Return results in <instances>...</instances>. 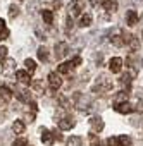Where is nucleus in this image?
<instances>
[{
  "mask_svg": "<svg viewBox=\"0 0 143 146\" xmlns=\"http://www.w3.org/2000/svg\"><path fill=\"white\" fill-rule=\"evenodd\" d=\"M110 90H112V79H109V76H105V74L98 76L95 84H93V88H92L93 93H100V95H105Z\"/></svg>",
  "mask_w": 143,
  "mask_h": 146,
  "instance_id": "obj_1",
  "label": "nucleus"
},
{
  "mask_svg": "<svg viewBox=\"0 0 143 146\" xmlns=\"http://www.w3.org/2000/svg\"><path fill=\"white\" fill-rule=\"evenodd\" d=\"M109 143L114 146H133L131 137L128 136H116V137H109Z\"/></svg>",
  "mask_w": 143,
  "mask_h": 146,
  "instance_id": "obj_2",
  "label": "nucleus"
},
{
  "mask_svg": "<svg viewBox=\"0 0 143 146\" xmlns=\"http://www.w3.org/2000/svg\"><path fill=\"white\" fill-rule=\"evenodd\" d=\"M85 5H86L85 0H74V2L71 4V7H69L71 16H80V14L85 11Z\"/></svg>",
  "mask_w": 143,
  "mask_h": 146,
  "instance_id": "obj_3",
  "label": "nucleus"
},
{
  "mask_svg": "<svg viewBox=\"0 0 143 146\" xmlns=\"http://www.w3.org/2000/svg\"><path fill=\"white\" fill-rule=\"evenodd\" d=\"M67 53H69V45H67L65 41L55 43V57H57V60L64 58V57H65Z\"/></svg>",
  "mask_w": 143,
  "mask_h": 146,
  "instance_id": "obj_4",
  "label": "nucleus"
},
{
  "mask_svg": "<svg viewBox=\"0 0 143 146\" xmlns=\"http://www.w3.org/2000/svg\"><path fill=\"white\" fill-rule=\"evenodd\" d=\"M73 102H74V105H76L80 110H85V108H86V105L90 103V102H88V98H86L85 95H81V93H74V95H73Z\"/></svg>",
  "mask_w": 143,
  "mask_h": 146,
  "instance_id": "obj_5",
  "label": "nucleus"
},
{
  "mask_svg": "<svg viewBox=\"0 0 143 146\" xmlns=\"http://www.w3.org/2000/svg\"><path fill=\"white\" fill-rule=\"evenodd\" d=\"M48 84H50V90L52 91H57L60 88L62 81H60V76L57 74V72H50V74H48Z\"/></svg>",
  "mask_w": 143,
  "mask_h": 146,
  "instance_id": "obj_6",
  "label": "nucleus"
},
{
  "mask_svg": "<svg viewBox=\"0 0 143 146\" xmlns=\"http://www.w3.org/2000/svg\"><path fill=\"white\" fill-rule=\"evenodd\" d=\"M74 120L71 119L69 115H64V117H60L59 119V129H62V131H67V129H73L74 127Z\"/></svg>",
  "mask_w": 143,
  "mask_h": 146,
  "instance_id": "obj_7",
  "label": "nucleus"
},
{
  "mask_svg": "<svg viewBox=\"0 0 143 146\" xmlns=\"http://www.w3.org/2000/svg\"><path fill=\"white\" fill-rule=\"evenodd\" d=\"M11 98H12V91L9 88H5V86L0 88V105H2V107L7 105L11 102Z\"/></svg>",
  "mask_w": 143,
  "mask_h": 146,
  "instance_id": "obj_8",
  "label": "nucleus"
},
{
  "mask_svg": "<svg viewBox=\"0 0 143 146\" xmlns=\"http://www.w3.org/2000/svg\"><path fill=\"white\" fill-rule=\"evenodd\" d=\"M16 96H17L21 102H24V103H29V102H31V95H29V91H28L26 88H23V86L16 88Z\"/></svg>",
  "mask_w": 143,
  "mask_h": 146,
  "instance_id": "obj_9",
  "label": "nucleus"
},
{
  "mask_svg": "<svg viewBox=\"0 0 143 146\" xmlns=\"http://www.w3.org/2000/svg\"><path fill=\"white\" fill-rule=\"evenodd\" d=\"M114 110L119 112V113H131L134 110V107L131 103H128V102H122V103H116L114 105Z\"/></svg>",
  "mask_w": 143,
  "mask_h": 146,
  "instance_id": "obj_10",
  "label": "nucleus"
},
{
  "mask_svg": "<svg viewBox=\"0 0 143 146\" xmlns=\"http://www.w3.org/2000/svg\"><path fill=\"white\" fill-rule=\"evenodd\" d=\"M109 69H110V72H114V74L121 72V69H122V58H119V57L110 58V62H109Z\"/></svg>",
  "mask_w": 143,
  "mask_h": 146,
  "instance_id": "obj_11",
  "label": "nucleus"
},
{
  "mask_svg": "<svg viewBox=\"0 0 143 146\" xmlns=\"http://www.w3.org/2000/svg\"><path fill=\"white\" fill-rule=\"evenodd\" d=\"M122 41L126 43V45H129L133 50H136L138 48V40L131 35V33H126V31H122Z\"/></svg>",
  "mask_w": 143,
  "mask_h": 146,
  "instance_id": "obj_12",
  "label": "nucleus"
},
{
  "mask_svg": "<svg viewBox=\"0 0 143 146\" xmlns=\"http://www.w3.org/2000/svg\"><path fill=\"white\" fill-rule=\"evenodd\" d=\"M90 127H92L93 132H100L104 129V120L100 117H92L90 119Z\"/></svg>",
  "mask_w": 143,
  "mask_h": 146,
  "instance_id": "obj_13",
  "label": "nucleus"
},
{
  "mask_svg": "<svg viewBox=\"0 0 143 146\" xmlns=\"http://www.w3.org/2000/svg\"><path fill=\"white\" fill-rule=\"evenodd\" d=\"M100 5L107 12H116L117 11V2H116V0H100Z\"/></svg>",
  "mask_w": 143,
  "mask_h": 146,
  "instance_id": "obj_14",
  "label": "nucleus"
},
{
  "mask_svg": "<svg viewBox=\"0 0 143 146\" xmlns=\"http://www.w3.org/2000/svg\"><path fill=\"white\" fill-rule=\"evenodd\" d=\"M126 24L128 26H136L138 24V14H136V11H128L126 12Z\"/></svg>",
  "mask_w": 143,
  "mask_h": 146,
  "instance_id": "obj_15",
  "label": "nucleus"
},
{
  "mask_svg": "<svg viewBox=\"0 0 143 146\" xmlns=\"http://www.w3.org/2000/svg\"><path fill=\"white\" fill-rule=\"evenodd\" d=\"M40 132H41V141H43L45 144H50V143L53 141V136H52V131H48V129H45V127H41V129H40Z\"/></svg>",
  "mask_w": 143,
  "mask_h": 146,
  "instance_id": "obj_16",
  "label": "nucleus"
},
{
  "mask_svg": "<svg viewBox=\"0 0 143 146\" xmlns=\"http://www.w3.org/2000/svg\"><path fill=\"white\" fill-rule=\"evenodd\" d=\"M73 69H74V65L71 64V62H64V64L59 65V74H69Z\"/></svg>",
  "mask_w": 143,
  "mask_h": 146,
  "instance_id": "obj_17",
  "label": "nucleus"
},
{
  "mask_svg": "<svg viewBox=\"0 0 143 146\" xmlns=\"http://www.w3.org/2000/svg\"><path fill=\"white\" fill-rule=\"evenodd\" d=\"M65 144H67V146H81V144H83V139H81L80 136H71V137L65 141Z\"/></svg>",
  "mask_w": 143,
  "mask_h": 146,
  "instance_id": "obj_18",
  "label": "nucleus"
},
{
  "mask_svg": "<svg viewBox=\"0 0 143 146\" xmlns=\"http://www.w3.org/2000/svg\"><path fill=\"white\" fill-rule=\"evenodd\" d=\"M41 17H43V21H45L47 24H52V23H53V14H52V11H48V9L41 11Z\"/></svg>",
  "mask_w": 143,
  "mask_h": 146,
  "instance_id": "obj_19",
  "label": "nucleus"
},
{
  "mask_svg": "<svg viewBox=\"0 0 143 146\" xmlns=\"http://www.w3.org/2000/svg\"><path fill=\"white\" fill-rule=\"evenodd\" d=\"M12 131H14L16 134H23V132H24V122H23V120H16V122L12 124Z\"/></svg>",
  "mask_w": 143,
  "mask_h": 146,
  "instance_id": "obj_20",
  "label": "nucleus"
},
{
  "mask_svg": "<svg viewBox=\"0 0 143 146\" xmlns=\"http://www.w3.org/2000/svg\"><path fill=\"white\" fill-rule=\"evenodd\" d=\"M24 65H26L28 74H33V72L36 70V64H35V60H31V58H26V60H24Z\"/></svg>",
  "mask_w": 143,
  "mask_h": 146,
  "instance_id": "obj_21",
  "label": "nucleus"
},
{
  "mask_svg": "<svg viewBox=\"0 0 143 146\" xmlns=\"http://www.w3.org/2000/svg\"><path fill=\"white\" fill-rule=\"evenodd\" d=\"M16 78L21 81V83H29V74L26 70H17L16 72Z\"/></svg>",
  "mask_w": 143,
  "mask_h": 146,
  "instance_id": "obj_22",
  "label": "nucleus"
},
{
  "mask_svg": "<svg viewBox=\"0 0 143 146\" xmlns=\"http://www.w3.org/2000/svg\"><path fill=\"white\" fill-rule=\"evenodd\" d=\"M90 24H92V16L90 14H83L81 19H80V26L81 28H88Z\"/></svg>",
  "mask_w": 143,
  "mask_h": 146,
  "instance_id": "obj_23",
  "label": "nucleus"
},
{
  "mask_svg": "<svg viewBox=\"0 0 143 146\" xmlns=\"http://www.w3.org/2000/svg\"><path fill=\"white\" fill-rule=\"evenodd\" d=\"M36 53H38V58H40L41 62H47V60H48V50H47L45 46H40Z\"/></svg>",
  "mask_w": 143,
  "mask_h": 146,
  "instance_id": "obj_24",
  "label": "nucleus"
},
{
  "mask_svg": "<svg viewBox=\"0 0 143 146\" xmlns=\"http://www.w3.org/2000/svg\"><path fill=\"white\" fill-rule=\"evenodd\" d=\"M126 100H128V93H126V91H121L119 95L114 96V105H116V103H122V102H126Z\"/></svg>",
  "mask_w": 143,
  "mask_h": 146,
  "instance_id": "obj_25",
  "label": "nucleus"
},
{
  "mask_svg": "<svg viewBox=\"0 0 143 146\" xmlns=\"http://www.w3.org/2000/svg\"><path fill=\"white\" fill-rule=\"evenodd\" d=\"M7 35H9V31H7V26H5V23L0 19V40H5L7 38Z\"/></svg>",
  "mask_w": 143,
  "mask_h": 146,
  "instance_id": "obj_26",
  "label": "nucleus"
},
{
  "mask_svg": "<svg viewBox=\"0 0 143 146\" xmlns=\"http://www.w3.org/2000/svg\"><path fill=\"white\" fill-rule=\"evenodd\" d=\"M110 43H112L114 46H122V45H124V41H122V36H119V35H114V36L110 38Z\"/></svg>",
  "mask_w": 143,
  "mask_h": 146,
  "instance_id": "obj_27",
  "label": "nucleus"
},
{
  "mask_svg": "<svg viewBox=\"0 0 143 146\" xmlns=\"http://www.w3.org/2000/svg\"><path fill=\"white\" fill-rule=\"evenodd\" d=\"M17 16H19V7L11 5V7H9V17H11V19H16Z\"/></svg>",
  "mask_w": 143,
  "mask_h": 146,
  "instance_id": "obj_28",
  "label": "nucleus"
},
{
  "mask_svg": "<svg viewBox=\"0 0 143 146\" xmlns=\"http://www.w3.org/2000/svg\"><path fill=\"white\" fill-rule=\"evenodd\" d=\"M5 58H7V48L0 45V64H2Z\"/></svg>",
  "mask_w": 143,
  "mask_h": 146,
  "instance_id": "obj_29",
  "label": "nucleus"
},
{
  "mask_svg": "<svg viewBox=\"0 0 143 146\" xmlns=\"http://www.w3.org/2000/svg\"><path fill=\"white\" fill-rule=\"evenodd\" d=\"M12 146H28V139H24V137H21V139H16Z\"/></svg>",
  "mask_w": 143,
  "mask_h": 146,
  "instance_id": "obj_30",
  "label": "nucleus"
},
{
  "mask_svg": "<svg viewBox=\"0 0 143 146\" xmlns=\"http://www.w3.org/2000/svg\"><path fill=\"white\" fill-rule=\"evenodd\" d=\"M65 29L67 31L73 29V19H71V16H67V19H65Z\"/></svg>",
  "mask_w": 143,
  "mask_h": 146,
  "instance_id": "obj_31",
  "label": "nucleus"
},
{
  "mask_svg": "<svg viewBox=\"0 0 143 146\" xmlns=\"http://www.w3.org/2000/svg\"><path fill=\"white\" fill-rule=\"evenodd\" d=\"M71 64H73V65H74V67H78V65H80V64H81V57H74V58H73V60H71Z\"/></svg>",
  "mask_w": 143,
  "mask_h": 146,
  "instance_id": "obj_32",
  "label": "nucleus"
},
{
  "mask_svg": "<svg viewBox=\"0 0 143 146\" xmlns=\"http://www.w3.org/2000/svg\"><path fill=\"white\" fill-rule=\"evenodd\" d=\"M52 136H53V139H57V141H62V134H60V132H57V131H52Z\"/></svg>",
  "mask_w": 143,
  "mask_h": 146,
  "instance_id": "obj_33",
  "label": "nucleus"
},
{
  "mask_svg": "<svg viewBox=\"0 0 143 146\" xmlns=\"http://www.w3.org/2000/svg\"><path fill=\"white\" fill-rule=\"evenodd\" d=\"M97 146H110V143H109V139H107V141H98Z\"/></svg>",
  "mask_w": 143,
  "mask_h": 146,
  "instance_id": "obj_34",
  "label": "nucleus"
},
{
  "mask_svg": "<svg viewBox=\"0 0 143 146\" xmlns=\"http://www.w3.org/2000/svg\"><path fill=\"white\" fill-rule=\"evenodd\" d=\"M141 38H143V33H141Z\"/></svg>",
  "mask_w": 143,
  "mask_h": 146,
  "instance_id": "obj_35",
  "label": "nucleus"
}]
</instances>
